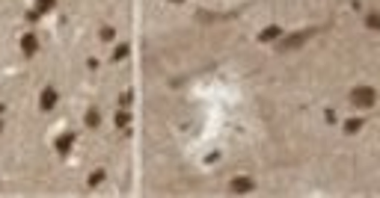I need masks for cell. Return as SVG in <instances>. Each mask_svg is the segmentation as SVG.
<instances>
[{"label":"cell","instance_id":"3","mask_svg":"<svg viewBox=\"0 0 380 198\" xmlns=\"http://www.w3.org/2000/svg\"><path fill=\"white\" fill-rule=\"evenodd\" d=\"M235 189H238V192H247V189H250V181H235Z\"/></svg>","mask_w":380,"mask_h":198},{"label":"cell","instance_id":"1","mask_svg":"<svg viewBox=\"0 0 380 198\" xmlns=\"http://www.w3.org/2000/svg\"><path fill=\"white\" fill-rule=\"evenodd\" d=\"M354 104H360V107H371L374 104V89L371 86H363V89H354Z\"/></svg>","mask_w":380,"mask_h":198},{"label":"cell","instance_id":"2","mask_svg":"<svg viewBox=\"0 0 380 198\" xmlns=\"http://www.w3.org/2000/svg\"><path fill=\"white\" fill-rule=\"evenodd\" d=\"M368 27H371V30H380V18L377 15H368Z\"/></svg>","mask_w":380,"mask_h":198},{"label":"cell","instance_id":"4","mask_svg":"<svg viewBox=\"0 0 380 198\" xmlns=\"http://www.w3.org/2000/svg\"><path fill=\"white\" fill-rule=\"evenodd\" d=\"M354 130H360V118H357V121H347V133H354Z\"/></svg>","mask_w":380,"mask_h":198}]
</instances>
